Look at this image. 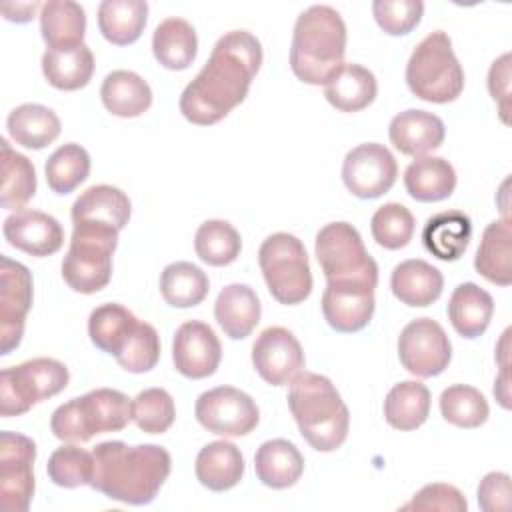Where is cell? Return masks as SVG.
I'll use <instances>...</instances> for the list:
<instances>
[{
    "label": "cell",
    "instance_id": "47",
    "mask_svg": "<svg viewBox=\"0 0 512 512\" xmlns=\"http://www.w3.org/2000/svg\"><path fill=\"white\" fill-rule=\"evenodd\" d=\"M372 14L376 24L390 36L410 34L422 20L424 2L420 0H374Z\"/></svg>",
    "mask_w": 512,
    "mask_h": 512
},
{
    "label": "cell",
    "instance_id": "42",
    "mask_svg": "<svg viewBox=\"0 0 512 512\" xmlns=\"http://www.w3.org/2000/svg\"><path fill=\"white\" fill-rule=\"evenodd\" d=\"M44 172L52 192L70 194L88 178L90 154L80 144H62L48 156Z\"/></svg>",
    "mask_w": 512,
    "mask_h": 512
},
{
    "label": "cell",
    "instance_id": "7",
    "mask_svg": "<svg viewBox=\"0 0 512 512\" xmlns=\"http://www.w3.org/2000/svg\"><path fill=\"white\" fill-rule=\"evenodd\" d=\"M258 264L274 300L286 306L304 302L312 292V270L300 238L270 234L258 248Z\"/></svg>",
    "mask_w": 512,
    "mask_h": 512
},
{
    "label": "cell",
    "instance_id": "45",
    "mask_svg": "<svg viewBox=\"0 0 512 512\" xmlns=\"http://www.w3.org/2000/svg\"><path fill=\"white\" fill-rule=\"evenodd\" d=\"M414 224V216L404 204L388 202L374 212L370 232L378 246L386 250H400L412 240Z\"/></svg>",
    "mask_w": 512,
    "mask_h": 512
},
{
    "label": "cell",
    "instance_id": "13",
    "mask_svg": "<svg viewBox=\"0 0 512 512\" xmlns=\"http://www.w3.org/2000/svg\"><path fill=\"white\" fill-rule=\"evenodd\" d=\"M36 444L32 438L4 430L0 434V502L6 512H26L34 496Z\"/></svg>",
    "mask_w": 512,
    "mask_h": 512
},
{
    "label": "cell",
    "instance_id": "15",
    "mask_svg": "<svg viewBox=\"0 0 512 512\" xmlns=\"http://www.w3.org/2000/svg\"><path fill=\"white\" fill-rule=\"evenodd\" d=\"M398 176L394 154L378 142L352 148L342 164V182L356 198L372 200L386 194Z\"/></svg>",
    "mask_w": 512,
    "mask_h": 512
},
{
    "label": "cell",
    "instance_id": "48",
    "mask_svg": "<svg viewBox=\"0 0 512 512\" xmlns=\"http://www.w3.org/2000/svg\"><path fill=\"white\" fill-rule=\"evenodd\" d=\"M160 360V336L156 328L148 322L138 324L132 340L122 350V354L116 356V362L132 374H142L152 370Z\"/></svg>",
    "mask_w": 512,
    "mask_h": 512
},
{
    "label": "cell",
    "instance_id": "27",
    "mask_svg": "<svg viewBox=\"0 0 512 512\" xmlns=\"http://www.w3.org/2000/svg\"><path fill=\"white\" fill-rule=\"evenodd\" d=\"M254 470L258 480L274 490L294 486L304 472V456L300 450L284 438H274L256 450Z\"/></svg>",
    "mask_w": 512,
    "mask_h": 512
},
{
    "label": "cell",
    "instance_id": "38",
    "mask_svg": "<svg viewBox=\"0 0 512 512\" xmlns=\"http://www.w3.org/2000/svg\"><path fill=\"white\" fill-rule=\"evenodd\" d=\"M430 414V390L418 380H404L392 386L384 400L386 422L402 432L420 428Z\"/></svg>",
    "mask_w": 512,
    "mask_h": 512
},
{
    "label": "cell",
    "instance_id": "8",
    "mask_svg": "<svg viewBox=\"0 0 512 512\" xmlns=\"http://www.w3.org/2000/svg\"><path fill=\"white\" fill-rule=\"evenodd\" d=\"M118 232L94 226H74L68 252L62 260L64 282L80 294H94L112 278V254Z\"/></svg>",
    "mask_w": 512,
    "mask_h": 512
},
{
    "label": "cell",
    "instance_id": "2",
    "mask_svg": "<svg viewBox=\"0 0 512 512\" xmlns=\"http://www.w3.org/2000/svg\"><path fill=\"white\" fill-rule=\"evenodd\" d=\"M92 488L110 500L132 506L150 504L172 470L170 452L158 444L128 446L122 440L100 442L92 450Z\"/></svg>",
    "mask_w": 512,
    "mask_h": 512
},
{
    "label": "cell",
    "instance_id": "3",
    "mask_svg": "<svg viewBox=\"0 0 512 512\" xmlns=\"http://www.w3.org/2000/svg\"><path fill=\"white\" fill-rule=\"evenodd\" d=\"M346 24L338 10L326 4H314L298 14L290 68L298 80L312 86H324L344 64Z\"/></svg>",
    "mask_w": 512,
    "mask_h": 512
},
{
    "label": "cell",
    "instance_id": "36",
    "mask_svg": "<svg viewBox=\"0 0 512 512\" xmlns=\"http://www.w3.org/2000/svg\"><path fill=\"white\" fill-rule=\"evenodd\" d=\"M10 138L30 150H42L60 136V118L42 104H20L6 120Z\"/></svg>",
    "mask_w": 512,
    "mask_h": 512
},
{
    "label": "cell",
    "instance_id": "9",
    "mask_svg": "<svg viewBox=\"0 0 512 512\" xmlns=\"http://www.w3.org/2000/svg\"><path fill=\"white\" fill-rule=\"evenodd\" d=\"M70 380L68 368L54 358H32L0 374V414L20 416L34 404L60 394Z\"/></svg>",
    "mask_w": 512,
    "mask_h": 512
},
{
    "label": "cell",
    "instance_id": "30",
    "mask_svg": "<svg viewBox=\"0 0 512 512\" xmlns=\"http://www.w3.org/2000/svg\"><path fill=\"white\" fill-rule=\"evenodd\" d=\"M100 98L110 114L136 118L152 106V88L132 70H114L102 80Z\"/></svg>",
    "mask_w": 512,
    "mask_h": 512
},
{
    "label": "cell",
    "instance_id": "28",
    "mask_svg": "<svg viewBox=\"0 0 512 512\" xmlns=\"http://www.w3.org/2000/svg\"><path fill=\"white\" fill-rule=\"evenodd\" d=\"M378 94V82L372 70L344 62L340 70L324 84V96L340 112H360L368 108Z\"/></svg>",
    "mask_w": 512,
    "mask_h": 512
},
{
    "label": "cell",
    "instance_id": "16",
    "mask_svg": "<svg viewBox=\"0 0 512 512\" xmlns=\"http://www.w3.org/2000/svg\"><path fill=\"white\" fill-rule=\"evenodd\" d=\"M32 308V274L8 256H0V354L20 346L26 314Z\"/></svg>",
    "mask_w": 512,
    "mask_h": 512
},
{
    "label": "cell",
    "instance_id": "31",
    "mask_svg": "<svg viewBox=\"0 0 512 512\" xmlns=\"http://www.w3.org/2000/svg\"><path fill=\"white\" fill-rule=\"evenodd\" d=\"M474 268L488 282L510 286L512 282V228L508 220L490 222L474 256Z\"/></svg>",
    "mask_w": 512,
    "mask_h": 512
},
{
    "label": "cell",
    "instance_id": "40",
    "mask_svg": "<svg viewBox=\"0 0 512 512\" xmlns=\"http://www.w3.org/2000/svg\"><path fill=\"white\" fill-rule=\"evenodd\" d=\"M210 290L206 272L186 260L168 264L160 274V294L172 308L198 306Z\"/></svg>",
    "mask_w": 512,
    "mask_h": 512
},
{
    "label": "cell",
    "instance_id": "35",
    "mask_svg": "<svg viewBox=\"0 0 512 512\" xmlns=\"http://www.w3.org/2000/svg\"><path fill=\"white\" fill-rule=\"evenodd\" d=\"M42 74L58 90H80L92 80L94 54L86 44L60 50L46 48L42 54Z\"/></svg>",
    "mask_w": 512,
    "mask_h": 512
},
{
    "label": "cell",
    "instance_id": "23",
    "mask_svg": "<svg viewBox=\"0 0 512 512\" xmlns=\"http://www.w3.org/2000/svg\"><path fill=\"white\" fill-rule=\"evenodd\" d=\"M262 304L258 294L248 284H228L220 290L214 302V318L224 334L232 340H242L258 326Z\"/></svg>",
    "mask_w": 512,
    "mask_h": 512
},
{
    "label": "cell",
    "instance_id": "25",
    "mask_svg": "<svg viewBox=\"0 0 512 512\" xmlns=\"http://www.w3.org/2000/svg\"><path fill=\"white\" fill-rule=\"evenodd\" d=\"M194 472L204 488L224 492L242 480L244 456L236 444L228 440H214L198 452Z\"/></svg>",
    "mask_w": 512,
    "mask_h": 512
},
{
    "label": "cell",
    "instance_id": "17",
    "mask_svg": "<svg viewBox=\"0 0 512 512\" xmlns=\"http://www.w3.org/2000/svg\"><path fill=\"white\" fill-rule=\"evenodd\" d=\"M252 364L264 382L288 386L304 370V350L288 328L270 326L252 344Z\"/></svg>",
    "mask_w": 512,
    "mask_h": 512
},
{
    "label": "cell",
    "instance_id": "44",
    "mask_svg": "<svg viewBox=\"0 0 512 512\" xmlns=\"http://www.w3.org/2000/svg\"><path fill=\"white\" fill-rule=\"evenodd\" d=\"M46 472L48 478L60 488L90 486L94 478V456L92 452L70 442L50 454Z\"/></svg>",
    "mask_w": 512,
    "mask_h": 512
},
{
    "label": "cell",
    "instance_id": "29",
    "mask_svg": "<svg viewBox=\"0 0 512 512\" xmlns=\"http://www.w3.org/2000/svg\"><path fill=\"white\" fill-rule=\"evenodd\" d=\"M406 192L418 202H440L456 188L454 166L440 156L414 158L404 170Z\"/></svg>",
    "mask_w": 512,
    "mask_h": 512
},
{
    "label": "cell",
    "instance_id": "50",
    "mask_svg": "<svg viewBox=\"0 0 512 512\" xmlns=\"http://www.w3.org/2000/svg\"><path fill=\"white\" fill-rule=\"evenodd\" d=\"M478 504L484 512H502L510 506V476L488 472L478 484Z\"/></svg>",
    "mask_w": 512,
    "mask_h": 512
},
{
    "label": "cell",
    "instance_id": "49",
    "mask_svg": "<svg viewBox=\"0 0 512 512\" xmlns=\"http://www.w3.org/2000/svg\"><path fill=\"white\" fill-rule=\"evenodd\" d=\"M402 510H418V512H428V510H440V512H466L468 502L464 494L452 486V484H426L420 488L408 504L402 506Z\"/></svg>",
    "mask_w": 512,
    "mask_h": 512
},
{
    "label": "cell",
    "instance_id": "41",
    "mask_svg": "<svg viewBox=\"0 0 512 512\" xmlns=\"http://www.w3.org/2000/svg\"><path fill=\"white\" fill-rule=\"evenodd\" d=\"M196 256L208 266H228L242 250V238L228 220H206L194 234Z\"/></svg>",
    "mask_w": 512,
    "mask_h": 512
},
{
    "label": "cell",
    "instance_id": "33",
    "mask_svg": "<svg viewBox=\"0 0 512 512\" xmlns=\"http://www.w3.org/2000/svg\"><path fill=\"white\" fill-rule=\"evenodd\" d=\"M40 32L52 50L80 46L86 34V12L74 0H48L40 8Z\"/></svg>",
    "mask_w": 512,
    "mask_h": 512
},
{
    "label": "cell",
    "instance_id": "24",
    "mask_svg": "<svg viewBox=\"0 0 512 512\" xmlns=\"http://www.w3.org/2000/svg\"><path fill=\"white\" fill-rule=\"evenodd\" d=\"M472 238V220L460 210H444L430 216L422 228L424 248L444 262L458 260Z\"/></svg>",
    "mask_w": 512,
    "mask_h": 512
},
{
    "label": "cell",
    "instance_id": "5",
    "mask_svg": "<svg viewBox=\"0 0 512 512\" xmlns=\"http://www.w3.org/2000/svg\"><path fill=\"white\" fill-rule=\"evenodd\" d=\"M132 420V400L114 388H96L60 404L50 418L52 434L62 442H88L96 434L120 432Z\"/></svg>",
    "mask_w": 512,
    "mask_h": 512
},
{
    "label": "cell",
    "instance_id": "10",
    "mask_svg": "<svg viewBox=\"0 0 512 512\" xmlns=\"http://www.w3.org/2000/svg\"><path fill=\"white\" fill-rule=\"evenodd\" d=\"M316 260L326 280L378 276V264L368 254L360 232L348 222H330L316 234Z\"/></svg>",
    "mask_w": 512,
    "mask_h": 512
},
{
    "label": "cell",
    "instance_id": "43",
    "mask_svg": "<svg viewBox=\"0 0 512 512\" xmlns=\"http://www.w3.org/2000/svg\"><path fill=\"white\" fill-rule=\"evenodd\" d=\"M440 414L458 428H478L488 420L490 408L484 394L468 384H452L440 394Z\"/></svg>",
    "mask_w": 512,
    "mask_h": 512
},
{
    "label": "cell",
    "instance_id": "26",
    "mask_svg": "<svg viewBox=\"0 0 512 512\" xmlns=\"http://www.w3.org/2000/svg\"><path fill=\"white\" fill-rule=\"evenodd\" d=\"M446 312L452 328L472 340L486 332L494 314V298L478 284L464 282L454 288Z\"/></svg>",
    "mask_w": 512,
    "mask_h": 512
},
{
    "label": "cell",
    "instance_id": "37",
    "mask_svg": "<svg viewBox=\"0 0 512 512\" xmlns=\"http://www.w3.org/2000/svg\"><path fill=\"white\" fill-rule=\"evenodd\" d=\"M148 22V4L144 0H104L98 6V28L102 36L116 46L136 42Z\"/></svg>",
    "mask_w": 512,
    "mask_h": 512
},
{
    "label": "cell",
    "instance_id": "20",
    "mask_svg": "<svg viewBox=\"0 0 512 512\" xmlns=\"http://www.w3.org/2000/svg\"><path fill=\"white\" fill-rule=\"evenodd\" d=\"M74 226H94L120 232L132 214L126 192L110 184H96L84 190L72 204Z\"/></svg>",
    "mask_w": 512,
    "mask_h": 512
},
{
    "label": "cell",
    "instance_id": "46",
    "mask_svg": "<svg viewBox=\"0 0 512 512\" xmlns=\"http://www.w3.org/2000/svg\"><path fill=\"white\" fill-rule=\"evenodd\" d=\"M132 420L146 434H162L176 420L174 398L164 388H146L132 400Z\"/></svg>",
    "mask_w": 512,
    "mask_h": 512
},
{
    "label": "cell",
    "instance_id": "11",
    "mask_svg": "<svg viewBox=\"0 0 512 512\" xmlns=\"http://www.w3.org/2000/svg\"><path fill=\"white\" fill-rule=\"evenodd\" d=\"M378 276H356L326 280L322 294V314L328 326L342 334H352L368 326L374 316V290Z\"/></svg>",
    "mask_w": 512,
    "mask_h": 512
},
{
    "label": "cell",
    "instance_id": "18",
    "mask_svg": "<svg viewBox=\"0 0 512 512\" xmlns=\"http://www.w3.org/2000/svg\"><path fill=\"white\" fill-rule=\"evenodd\" d=\"M222 360V344L216 332L202 320H188L178 326L172 340L174 368L190 378L202 380L218 370Z\"/></svg>",
    "mask_w": 512,
    "mask_h": 512
},
{
    "label": "cell",
    "instance_id": "34",
    "mask_svg": "<svg viewBox=\"0 0 512 512\" xmlns=\"http://www.w3.org/2000/svg\"><path fill=\"white\" fill-rule=\"evenodd\" d=\"M152 52L166 70H186L198 54L194 26L178 16L164 18L152 36Z\"/></svg>",
    "mask_w": 512,
    "mask_h": 512
},
{
    "label": "cell",
    "instance_id": "52",
    "mask_svg": "<svg viewBox=\"0 0 512 512\" xmlns=\"http://www.w3.org/2000/svg\"><path fill=\"white\" fill-rule=\"evenodd\" d=\"M38 8H42V4L38 0H32V2H6V4H2V14L10 22L24 24V22H30L34 18Z\"/></svg>",
    "mask_w": 512,
    "mask_h": 512
},
{
    "label": "cell",
    "instance_id": "1",
    "mask_svg": "<svg viewBox=\"0 0 512 512\" xmlns=\"http://www.w3.org/2000/svg\"><path fill=\"white\" fill-rule=\"evenodd\" d=\"M262 66V44L248 30H230L218 38L210 58L182 90L180 112L198 126L226 118L248 96Z\"/></svg>",
    "mask_w": 512,
    "mask_h": 512
},
{
    "label": "cell",
    "instance_id": "21",
    "mask_svg": "<svg viewBox=\"0 0 512 512\" xmlns=\"http://www.w3.org/2000/svg\"><path fill=\"white\" fill-rule=\"evenodd\" d=\"M446 136L444 122L426 110H404L390 120L388 138L396 150L420 158L442 146Z\"/></svg>",
    "mask_w": 512,
    "mask_h": 512
},
{
    "label": "cell",
    "instance_id": "51",
    "mask_svg": "<svg viewBox=\"0 0 512 512\" xmlns=\"http://www.w3.org/2000/svg\"><path fill=\"white\" fill-rule=\"evenodd\" d=\"M488 90L498 102L502 122L508 124V96H510V54L496 58L488 70Z\"/></svg>",
    "mask_w": 512,
    "mask_h": 512
},
{
    "label": "cell",
    "instance_id": "14",
    "mask_svg": "<svg viewBox=\"0 0 512 512\" xmlns=\"http://www.w3.org/2000/svg\"><path fill=\"white\" fill-rule=\"evenodd\" d=\"M400 364L418 378L442 374L452 360V344L444 328L432 318L408 322L398 336Z\"/></svg>",
    "mask_w": 512,
    "mask_h": 512
},
{
    "label": "cell",
    "instance_id": "19",
    "mask_svg": "<svg viewBox=\"0 0 512 512\" xmlns=\"http://www.w3.org/2000/svg\"><path fill=\"white\" fill-rule=\"evenodd\" d=\"M2 234L10 246L36 258L52 256L64 244L60 222L42 210L12 212L2 224Z\"/></svg>",
    "mask_w": 512,
    "mask_h": 512
},
{
    "label": "cell",
    "instance_id": "6",
    "mask_svg": "<svg viewBox=\"0 0 512 512\" xmlns=\"http://www.w3.org/2000/svg\"><path fill=\"white\" fill-rule=\"evenodd\" d=\"M406 84L416 98L434 104L454 102L462 94L464 70L444 30H434L416 44L406 64Z\"/></svg>",
    "mask_w": 512,
    "mask_h": 512
},
{
    "label": "cell",
    "instance_id": "4",
    "mask_svg": "<svg viewBox=\"0 0 512 512\" xmlns=\"http://www.w3.org/2000/svg\"><path fill=\"white\" fill-rule=\"evenodd\" d=\"M288 406L302 438L314 450L334 452L344 444L350 428V412L326 376L302 370L290 382Z\"/></svg>",
    "mask_w": 512,
    "mask_h": 512
},
{
    "label": "cell",
    "instance_id": "22",
    "mask_svg": "<svg viewBox=\"0 0 512 512\" xmlns=\"http://www.w3.org/2000/svg\"><path fill=\"white\" fill-rule=\"evenodd\" d=\"M392 294L406 306L424 308L436 302L444 288L442 272L420 258H410L394 266L390 276Z\"/></svg>",
    "mask_w": 512,
    "mask_h": 512
},
{
    "label": "cell",
    "instance_id": "12",
    "mask_svg": "<svg viewBox=\"0 0 512 512\" xmlns=\"http://www.w3.org/2000/svg\"><path fill=\"white\" fill-rule=\"evenodd\" d=\"M202 428L218 436H246L260 422V410L250 394L234 386H216L198 396L194 406Z\"/></svg>",
    "mask_w": 512,
    "mask_h": 512
},
{
    "label": "cell",
    "instance_id": "39",
    "mask_svg": "<svg viewBox=\"0 0 512 512\" xmlns=\"http://www.w3.org/2000/svg\"><path fill=\"white\" fill-rule=\"evenodd\" d=\"M2 160V190L0 204L6 210H24L28 200L36 194V168L24 154L12 150L8 140H0Z\"/></svg>",
    "mask_w": 512,
    "mask_h": 512
},
{
    "label": "cell",
    "instance_id": "32",
    "mask_svg": "<svg viewBox=\"0 0 512 512\" xmlns=\"http://www.w3.org/2000/svg\"><path fill=\"white\" fill-rule=\"evenodd\" d=\"M138 324L140 320L128 308L118 302H108L90 312L88 336L98 350L116 358L132 340Z\"/></svg>",
    "mask_w": 512,
    "mask_h": 512
}]
</instances>
